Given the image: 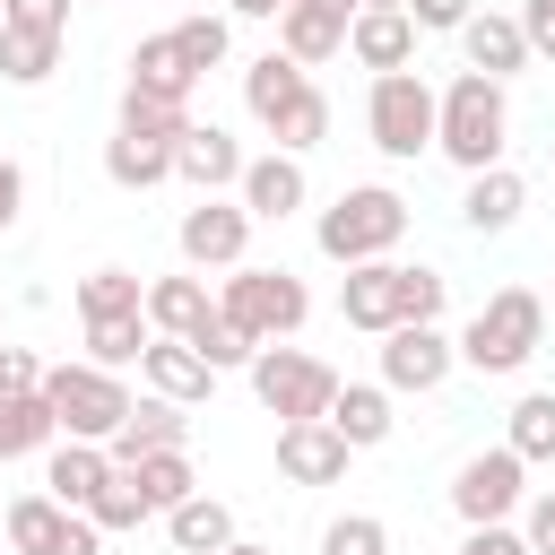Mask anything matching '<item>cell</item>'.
<instances>
[{"instance_id": "obj_47", "label": "cell", "mask_w": 555, "mask_h": 555, "mask_svg": "<svg viewBox=\"0 0 555 555\" xmlns=\"http://www.w3.org/2000/svg\"><path fill=\"white\" fill-rule=\"evenodd\" d=\"M17 217H26V165L0 156V234H17Z\"/></svg>"}, {"instance_id": "obj_44", "label": "cell", "mask_w": 555, "mask_h": 555, "mask_svg": "<svg viewBox=\"0 0 555 555\" xmlns=\"http://www.w3.org/2000/svg\"><path fill=\"white\" fill-rule=\"evenodd\" d=\"M512 529H520V546H529V555H555V486H546V494H529Z\"/></svg>"}, {"instance_id": "obj_39", "label": "cell", "mask_w": 555, "mask_h": 555, "mask_svg": "<svg viewBox=\"0 0 555 555\" xmlns=\"http://www.w3.org/2000/svg\"><path fill=\"white\" fill-rule=\"evenodd\" d=\"M191 347H199V356H208V373H243V364H251V356H260V347H251V338H243V330H234V321H225V312H208V321H199V338H191Z\"/></svg>"}, {"instance_id": "obj_53", "label": "cell", "mask_w": 555, "mask_h": 555, "mask_svg": "<svg viewBox=\"0 0 555 555\" xmlns=\"http://www.w3.org/2000/svg\"><path fill=\"white\" fill-rule=\"evenodd\" d=\"M546 173H555V156H546Z\"/></svg>"}, {"instance_id": "obj_25", "label": "cell", "mask_w": 555, "mask_h": 555, "mask_svg": "<svg viewBox=\"0 0 555 555\" xmlns=\"http://www.w3.org/2000/svg\"><path fill=\"white\" fill-rule=\"evenodd\" d=\"M520 208H529V182H520L512 165H486V173H468V191H460L468 234H512V225H520Z\"/></svg>"}, {"instance_id": "obj_16", "label": "cell", "mask_w": 555, "mask_h": 555, "mask_svg": "<svg viewBox=\"0 0 555 555\" xmlns=\"http://www.w3.org/2000/svg\"><path fill=\"white\" fill-rule=\"evenodd\" d=\"M139 312H147V330H156V338H199V321L217 312V295H208V278H199V269H173V278H147Z\"/></svg>"}, {"instance_id": "obj_51", "label": "cell", "mask_w": 555, "mask_h": 555, "mask_svg": "<svg viewBox=\"0 0 555 555\" xmlns=\"http://www.w3.org/2000/svg\"><path fill=\"white\" fill-rule=\"evenodd\" d=\"M356 9H408V0H356Z\"/></svg>"}, {"instance_id": "obj_15", "label": "cell", "mask_w": 555, "mask_h": 555, "mask_svg": "<svg viewBox=\"0 0 555 555\" xmlns=\"http://www.w3.org/2000/svg\"><path fill=\"white\" fill-rule=\"evenodd\" d=\"M338 321L364 330V338L399 330V260H356V269L338 278Z\"/></svg>"}, {"instance_id": "obj_52", "label": "cell", "mask_w": 555, "mask_h": 555, "mask_svg": "<svg viewBox=\"0 0 555 555\" xmlns=\"http://www.w3.org/2000/svg\"><path fill=\"white\" fill-rule=\"evenodd\" d=\"M546 321H555V286H546Z\"/></svg>"}, {"instance_id": "obj_12", "label": "cell", "mask_w": 555, "mask_h": 555, "mask_svg": "<svg viewBox=\"0 0 555 555\" xmlns=\"http://www.w3.org/2000/svg\"><path fill=\"white\" fill-rule=\"evenodd\" d=\"M243 147H234V130H217V121H191L182 139H173V182H191L199 199H225L234 182H243Z\"/></svg>"}, {"instance_id": "obj_21", "label": "cell", "mask_w": 555, "mask_h": 555, "mask_svg": "<svg viewBox=\"0 0 555 555\" xmlns=\"http://www.w3.org/2000/svg\"><path fill=\"white\" fill-rule=\"evenodd\" d=\"M347 442L312 416V425H278V477H295V486H338L347 477Z\"/></svg>"}, {"instance_id": "obj_33", "label": "cell", "mask_w": 555, "mask_h": 555, "mask_svg": "<svg viewBox=\"0 0 555 555\" xmlns=\"http://www.w3.org/2000/svg\"><path fill=\"white\" fill-rule=\"evenodd\" d=\"M147 312H104V321H87V364H104V373H121V364H139L147 356Z\"/></svg>"}, {"instance_id": "obj_22", "label": "cell", "mask_w": 555, "mask_h": 555, "mask_svg": "<svg viewBox=\"0 0 555 555\" xmlns=\"http://www.w3.org/2000/svg\"><path fill=\"white\" fill-rule=\"evenodd\" d=\"M460 61L477 69V78H512V69H529V43H520V17H503V9H477L468 26H460Z\"/></svg>"}, {"instance_id": "obj_18", "label": "cell", "mask_w": 555, "mask_h": 555, "mask_svg": "<svg viewBox=\"0 0 555 555\" xmlns=\"http://www.w3.org/2000/svg\"><path fill=\"white\" fill-rule=\"evenodd\" d=\"M347 61H364L373 78L416 69V26H408V9H356V26H347Z\"/></svg>"}, {"instance_id": "obj_6", "label": "cell", "mask_w": 555, "mask_h": 555, "mask_svg": "<svg viewBox=\"0 0 555 555\" xmlns=\"http://www.w3.org/2000/svg\"><path fill=\"white\" fill-rule=\"evenodd\" d=\"M243 373H251V399H260L278 425H312V416H330V399H338V364H321V356H304V347H260Z\"/></svg>"}, {"instance_id": "obj_5", "label": "cell", "mask_w": 555, "mask_h": 555, "mask_svg": "<svg viewBox=\"0 0 555 555\" xmlns=\"http://www.w3.org/2000/svg\"><path fill=\"white\" fill-rule=\"evenodd\" d=\"M43 408L61 425V442H113V425L130 416V382L104 364H43Z\"/></svg>"}, {"instance_id": "obj_31", "label": "cell", "mask_w": 555, "mask_h": 555, "mask_svg": "<svg viewBox=\"0 0 555 555\" xmlns=\"http://www.w3.org/2000/svg\"><path fill=\"white\" fill-rule=\"evenodd\" d=\"M61 442V425H52V408H43V390H9L0 399V460H26V451H52Z\"/></svg>"}, {"instance_id": "obj_30", "label": "cell", "mask_w": 555, "mask_h": 555, "mask_svg": "<svg viewBox=\"0 0 555 555\" xmlns=\"http://www.w3.org/2000/svg\"><path fill=\"white\" fill-rule=\"evenodd\" d=\"M503 451H512L520 468L555 460V390H520V399H512V416H503Z\"/></svg>"}, {"instance_id": "obj_46", "label": "cell", "mask_w": 555, "mask_h": 555, "mask_svg": "<svg viewBox=\"0 0 555 555\" xmlns=\"http://www.w3.org/2000/svg\"><path fill=\"white\" fill-rule=\"evenodd\" d=\"M451 555H529V546H520V529H512V520H494V529H468Z\"/></svg>"}, {"instance_id": "obj_43", "label": "cell", "mask_w": 555, "mask_h": 555, "mask_svg": "<svg viewBox=\"0 0 555 555\" xmlns=\"http://www.w3.org/2000/svg\"><path fill=\"white\" fill-rule=\"evenodd\" d=\"M477 17V0H408V26L416 35H460Z\"/></svg>"}, {"instance_id": "obj_19", "label": "cell", "mask_w": 555, "mask_h": 555, "mask_svg": "<svg viewBox=\"0 0 555 555\" xmlns=\"http://www.w3.org/2000/svg\"><path fill=\"white\" fill-rule=\"evenodd\" d=\"M139 373H147V390H156V399H173V408H199V399L217 390V373H208V356H199L191 338H147Z\"/></svg>"}, {"instance_id": "obj_40", "label": "cell", "mask_w": 555, "mask_h": 555, "mask_svg": "<svg viewBox=\"0 0 555 555\" xmlns=\"http://www.w3.org/2000/svg\"><path fill=\"white\" fill-rule=\"evenodd\" d=\"M321 555H390V529H382L373 512H338V520L321 529Z\"/></svg>"}, {"instance_id": "obj_48", "label": "cell", "mask_w": 555, "mask_h": 555, "mask_svg": "<svg viewBox=\"0 0 555 555\" xmlns=\"http://www.w3.org/2000/svg\"><path fill=\"white\" fill-rule=\"evenodd\" d=\"M9 390H43V364L26 356V347H0V399Z\"/></svg>"}, {"instance_id": "obj_38", "label": "cell", "mask_w": 555, "mask_h": 555, "mask_svg": "<svg viewBox=\"0 0 555 555\" xmlns=\"http://www.w3.org/2000/svg\"><path fill=\"white\" fill-rule=\"evenodd\" d=\"M113 130H147V139H182L191 130V104H156V95H130L121 87V121Z\"/></svg>"}, {"instance_id": "obj_45", "label": "cell", "mask_w": 555, "mask_h": 555, "mask_svg": "<svg viewBox=\"0 0 555 555\" xmlns=\"http://www.w3.org/2000/svg\"><path fill=\"white\" fill-rule=\"evenodd\" d=\"M520 43L529 61H555V0H520Z\"/></svg>"}, {"instance_id": "obj_36", "label": "cell", "mask_w": 555, "mask_h": 555, "mask_svg": "<svg viewBox=\"0 0 555 555\" xmlns=\"http://www.w3.org/2000/svg\"><path fill=\"white\" fill-rule=\"evenodd\" d=\"M269 139H278V156H304V147H321V139H330V95H321V87H304V95H295V113H286Z\"/></svg>"}, {"instance_id": "obj_9", "label": "cell", "mask_w": 555, "mask_h": 555, "mask_svg": "<svg viewBox=\"0 0 555 555\" xmlns=\"http://www.w3.org/2000/svg\"><path fill=\"white\" fill-rule=\"evenodd\" d=\"M173 251H182V269H243V251H251V217H243V199H191L182 208V225H173Z\"/></svg>"}, {"instance_id": "obj_29", "label": "cell", "mask_w": 555, "mask_h": 555, "mask_svg": "<svg viewBox=\"0 0 555 555\" xmlns=\"http://www.w3.org/2000/svg\"><path fill=\"white\" fill-rule=\"evenodd\" d=\"M165 538H173L182 555H217V546H234V512L199 486V494H182V503L165 512Z\"/></svg>"}, {"instance_id": "obj_32", "label": "cell", "mask_w": 555, "mask_h": 555, "mask_svg": "<svg viewBox=\"0 0 555 555\" xmlns=\"http://www.w3.org/2000/svg\"><path fill=\"white\" fill-rule=\"evenodd\" d=\"M165 35H173V52L191 61V78H208V69H225V52H234V26H225L217 9H191V17H173Z\"/></svg>"}, {"instance_id": "obj_3", "label": "cell", "mask_w": 555, "mask_h": 555, "mask_svg": "<svg viewBox=\"0 0 555 555\" xmlns=\"http://www.w3.org/2000/svg\"><path fill=\"white\" fill-rule=\"evenodd\" d=\"M399 234H408V199H399L390 182H356V191H338V199L321 208V225H312L321 260H338V269H356V260H390Z\"/></svg>"}, {"instance_id": "obj_13", "label": "cell", "mask_w": 555, "mask_h": 555, "mask_svg": "<svg viewBox=\"0 0 555 555\" xmlns=\"http://www.w3.org/2000/svg\"><path fill=\"white\" fill-rule=\"evenodd\" d=\"M347 26H356V0H286V17H278V52H286L295 69L338 61V52H347Z\"/></svg>"}, {"instance_id": "obj_7", "label": "cell", "mask_w": 555, "mask_h": 555, "mask_svg": "<svg viewBox=\"0 0 555 555\" xmlns=\"http://www.w3.org/2000/svg\"><path fill=\"white\" fill-rule=\"evenodd\" d=\"M364 130H373V147H382L390 165H416V156L434 147V87H425L416 69L373 78V95H364Z\"/></svg>"}, {"instance_id": "obj_20", "label": "cell", "mask_w": 555, "mask_h": 555, "mask_svg": "<svg viewBox=\"0 0 555 555\" xmlns=\"http://www.w3.org/2000/svg\"><path fill=\"white\" fill-rule=\"evenodd\" d=\"M191 442V416L173 408V399H130V416L113 425V468H130V460H147V451H182Z\"/></svg>"}, {"instance_id": "obj_8", "label": "cell", "mask_w": 555, "mask_h": 555, "mask_svg": "<svg viewBox=\"0 0 555 555\" xmlns=\"http://www.w3.org/2000/svg\"><path fill=\"white\" fill-rule=\"evenodd\" d=\"M529 468L494 442V451H468L460 468H451V512H460V529H494V520H512L520 503H529V486H520Z\"/></svg>"}, {"instance_id": "obj_26", "label": "cell", "mask_w": 555, "mask_h": 555, "mask_svg": "<svg viewBox=\"0 0 555 555\" xmlns=\"http://www.w3.org/2000/svg\"><path fill=\"white\" fill-rule=\"evenodd\" d=\"M104 182H121V191H156V182H173V139L113 130V139H104Z\"/></svg>"}, {"instance_id": "obj_34", "label": "cell", "mask_w": 555, "mask_h": 555, "mask_svg": "<svg viewBox=\"0 0 555 555\" xmlns=\"http://www.w3.org/2000/svg\"><path fill=\"white\" fill-rule=\"evenodd\" d=\"M61 69V35H17V26H0V78L9 87H43Z\"/></svg>"}, {"instance_id": "obj_41", "label": "cell", "mask_w": 555, "mask_h": 555, "mask_svg": "<svg viewBox=\"0 0 555 555\" xmlns=\"http://www.w3.org/2000/svg\"><path fill=\"white\" fill-rule=\"evenodd\" d=\"M87 520H95V529H139V520H147V503H139V486H130V477L113 468V486H104V494L87 503Z\"/></svg>"}, {"instance_id": "obj_11", "label": "cell", "mask_w": 555, "mask_h": 555, "mask_svg": "<svg viewBox=\"0 0 555 555\" xmlns=\"http://www.w3.org/2000/svg\"><path fill=\"white\" fill-rule=\"evenodd\" d=\"M9 546H17V555H95L104 529H95L87 512H61L52 494H17V503H9Z\"/></svg>"}, {"instance_id": "obj_10", "label": "cell", "mask_w": 555, "mask_h": 555, "mask_svg": "<svg viewBox=\"0 0 555 555\" xmlns=\"http://www.w3.org/2000/svg\"><path fill=\"white\" fill-rule=\"evenodd\" d=\"M451 330L442 321H399V330H382V390H442L451 382Z\"/></svg>"}, {"instance_id": "obj_2", "label": "cell", "mask_w": 555, "mask_h": 555, "mask_svg": "<svg viewBox=\"0 0 555 555\" xmlns=\"http://www.w3.org/2000/svg\"><path fill=\"white\" fill-rule=\"evenodd\" d=\"M503 139H512V95L477 69H460L442 95H434V147L460 165V173H486L503 165Z\"/></svg>"}, {"instance_id": "obj_50", "label": "cell", "mask_w": 555, "mask_h": 555, "mask_svg": "<svg viewBox=\"0 0 555 555\" xmlns=\"http://www.w3.org/2000/svg\"><path fill=\"white\" fill-rule=\"evenodd\" d=\"M217 555H269V546H251V538H234V546H217Z\"/></svg>"}, {"instance_id": "obj_24", "label": "cell", "mask_w": 555, "mask_h": 555, "mask_svg": "<svg viewBox=\"0 0 555 555\" xmlns=\"http://www.w3.org/2000/svg\"><path fill=\"white\" fill-rule=\"evenodd\" d=\"M312 87V69H295L286 52H260V61H243V113L260 121V130H278L286 113H295V95Z\"/></svg>"}, {"instance_id": "obj_42", "label": "cell", "mask_w": 555, "mask_h": 555, "mask_svg": "<svg viewBox=\"0 0 555 555\" xmlns=\"http://www.w3.org/2000/svg\"><path fill=\"white\" fill-rule=\"evenodd\" d=\"M0 26H17V35H61V43H69V0H0Z\"/></svg>"}, {"instance_id": "obj_49", "label": "cell", "mask_w": 555, "mask_h": 555, "mask_svg": "<svg viewBox=\"0 0 555 555\" xmlns=\"http://www.w3.org/2000/svg\"><path fill=\"white\" fill-rule=\"evenodd\" d=\"M234 17H286V0H225Z\"/></svg>"}, {"instance_id": "obj_14", "label": "cell", "mask_w": 555, "mask_h": 555, "mask_svg": "<svg viewBox=\"0 0 555 555\" xmlns=\"http://www.w3.org/2000/svg\"><path fill=\"white\" fill-rule=\"evenodd\" d=\"M234 199H243V217H251V225H286V217L312 199L304 156H278V147H269V156H251V165H243V182H234Z\"/></svg>"}, {"instance_id": "obj_37", "label": "cell", "mask_w": 555, "mask_h": 555, "mask_svg": "<svg viewBox=\"0 0 555 555\" xmlns=\"http://www.w3.org/2000/svg\"><path fill=\"white\" fill-rule=\"evenodd\" d=\"M442 304H451V278L425 269V260H416V269L399 260V321H442Z\"/></svg>"}, {"instance_id": "obj_4", "label": "cell", "mask_w": 555, "mask_h": 555, "mask_svg": "<svg viewBox=\"0 0 555 555\" xmlns=\"http://www.w3.org/2000/svg\"><path fill=\"white\" fill-rule=\"evenodd\" d=\"M217 312L251 338V347H286L304 321H312V286L295 278V269H225V286H217Z\"/></svg>"}, {"instance_id": "obj_35", "label": "cell", "mask_w": 555, "mask_h": 555, "mask_svg": "<svg viewBox=\"0 0 555 555\" xmlns=\"http://www.w3.org/2000/svg\"><path fill=\"white\" fill-rule=\"evenodd\" d=\"M139 295H147V278L139 269H87L78 278V321H104V312H139Z\"/></svg>"}, {"instance_id": "obj_27", "label": "cell", "mask_w": 555, "mask_h": 555, "mask_svg": "<svg viewBox=\"0 0 555 555\" xmlns=\"http://www.w3.org/2000/svg\"><path fill=\"white\" fill-rule=\"evenodd\" d=\"M191 61L173 52V35H139V52H130V95H156V104H191Z\"/></svg>"}, {"instance_id": "obj_1", "label": "cell", "mask_w": 555, "mask_h": 555, "mask_svg": "<svg viewBox=\"0 0 555 555\" xmlns=\"http://www.w3.org/2000/svg\"><path fill=\"white\" fill-rule=\"evenodd\" d=\"M538 347H546V295H538V286H494V295L468 312V330L451 338V356H460L477 382L520 373Z\"/></svg>"}, {"instance_id": "obj_23", "label": "cell", "mask_w": 555, "mask_h": 555, "mask_svg": "<svg viewBox=\"0 0 555 555\" xmlns=\"http://www.w3.org/2000/svg\"><path fill=\"white\" fill-rule=\"evenodd\" d=\"M321 425H330L347 451H382L399 416H390V390H382V382H338V399H330V416H321Z\"/></svg>"}, {"instance_id": "obj_28", "label": "cell", "mask_w": 555, "mask_h": 555, "mask_svg": "<svg viewBox=\"0 0 555 555\" xmlns=\"http://www.w3.org/2000/svg\"><path fill=\"white\" fill-rule=\"evenodd\" d=\"M130 486H139V503H147V520H165L182 494H199V468H191V451H147V460H130L121 468Z\"/></svg>"}, {"instance_id": "obj_17", "label": "cell", "mask_w": 555, "mask_h": 555, "mask_svg": "<svg viewBox=\"0 0 555 555\" xmlns=\"http://www.w3.org/2000/svg\"><path fill=\"white\" fill-rule=\"evenodd\" d=\"M104 486H113V451H104V442H52V451H43V494H52L61 512H87Z\"/></svg>"}]
</instances>
